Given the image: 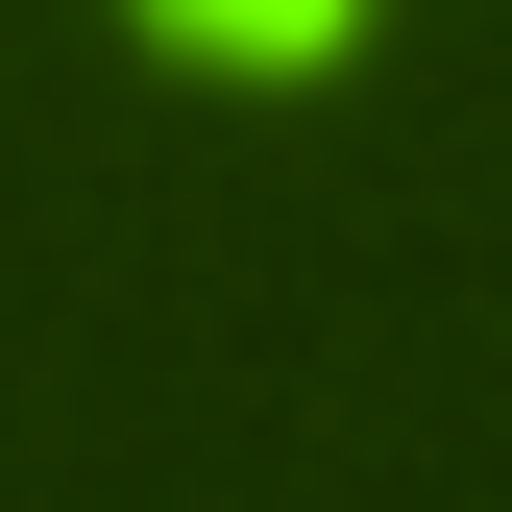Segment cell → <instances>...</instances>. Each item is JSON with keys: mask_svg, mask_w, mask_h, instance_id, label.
<instances>
[{"mask_svg": "<svg viewBox=\"0 0 512 512\" xmlns=\"http://www.w3.org/2000/svg\"><path fill=\"white\" fill-rule=\"evenodd\" d=\"M147 25H171V49H317L342 0H147Z\"/></svg>", "mask_w": 512, "mask_h": 512, "instance_id": "cell-1", "label": "cell"}]
</instances>
